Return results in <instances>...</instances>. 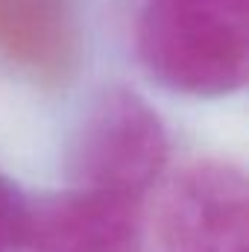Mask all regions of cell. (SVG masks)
<instances>
[{"mask_svg":"<svg viewBox=\"0 0 249 252\" xmlns=\"http://www.w3.org/2000/svg\"><path fill=\"white\" fill-rule=\"evenodd\" d=\"M138 56L170 91L232 94L247 82V15L199 0H150L138 21Z\"/></svg>","mask_w":249,"mask_h":252,"instance_id":"cell-1","label":"cell"},{"mask_svg":"<svg viewBox=\"0 0 249 252\" xmlns=\"http://www.w3.org/2000/svg\"><path fill=\"white\" fill-rule=\"evenodd\" d=\"M167 150V132L153 106L126 88H109L76 126L70 176L82 190L138 202L164 170Z\"/></svg>","mask_w":249,"mask_h":252,"instance_id":"cell-2","label":"cell"},{"mask_svg":"<svg viewBox=\"0 0 249 252\" xmlns=\"http://www.w3.org/2000/svg\"><path fill=\"white\" fill-rule=\"evenodd\" d=\"M249 190L238 167H187L164 205V238L179 252H247Z\"/></svg>","mask_w":249,"mask_h":252,"instance_id":"cell-3","label":"cell"},{"mask_svg":"<svg viewBox=\"0 0 249 252\" xmlns=\"http://www.w3.org/2000/svg\"><path fill=\"white\" fill-rule=\"evenodd\" d=\"M24 241L35 252H138V202L82 188L47 196L27 208Z\"/></svg>","mask_w":249,"mask_h":252,"instance_id":"cell-4","label":"cell"},{"mask_svg":"<svg viewBox=\"0 0 249 252\" xmlns=\"http://www.w3.org/2000/svg\"><path fill=\"white\" fill-rule=\"evenodd\" d=\"M76 24L67 0H0V50L41 79L76 62Z\"/></svg>","mask_w":249,"mask_h":252,"instance_id":"cell-5","label":"cell"},{"mask_svg":"<svg viewBox=\"0 0 249 252\" xmlns=\"http://www.w3.org/2000/svg\"><path fill=\"white\" fill-rule=\"evenodd\" d=\"M24 229H27V205L6 179H0V252L21 244Z\"/></svg>","mask_w":249,"mask_h":252,"instance_id":"cell-6","label":"cell"},{"mask_svg":"<svg viewBox=\"0 0 249 252\" xmlns=\"http://www.w3.org/2000/svg\"><path fill=\"white\" fill-rule=\"evenodd\" d=\"M199 3H211V6H220V9H229V12L247 15V0H199Z\"/></svg>","mask_w":249,"mask_h":252,"instance_id":"cell-7","label":"cell"}]
</instances>
